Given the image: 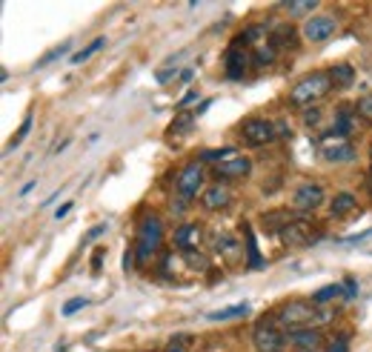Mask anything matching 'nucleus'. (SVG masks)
I'll return each mask as SVG.
<instances>
[{"label":"nucleus","mask_w":372,"mask_h":352,"mask_svg":"<svg viewBox=\"0 0 372 352\" xmlns=\"http://www.w3.org/2000/svg\"><path fill=\"white\" fill-rule=\"evenodd\" d=\"M327 318L329 315L318 312L313 301H301V298L287 301L284 307H278V312H275V321L281 324V327H287L289 332H295V330H313L315 321H327Z\"/></svg>","instance_id":"nucleus-1"},{"label":"nucleus","mask_w":372,"mask_h":352,"mask_svg":"<svg viewBox=\"0 0 372 352\" xmlns=\"http://www.w3.org/2000/svg\"><path fill=\"white\" fill-rule=\"evenodd\" d=\"M332 86H335V83H332L329 72H313V75L301 78V80L292 86L289 104H292V106H301V109H303V106H313V104H318L321 98H327Z\"/></svg>","instance_id":"nucleus-2"},{"label":"nucleus","mask_w":372,"mask_h":352,"mask_svg":"<svg viewBox=\"0 0 372 352\" xmlns=\"http://www.w3.org/2000/svg\"><path fill=\"white\" fill-rule=\"evenodd\" d=\"M164 244V220L158 215H146L141 223H138V241H135V255L138 261L146 264L155 252L161 249Z\"/></svg>","instance_id":"nucleus-3"},{"label":"nucleus","mask_w":372,"mask_h":352,"mask_svg":"<svg viewBox=\"0 0 372 352\" xmlns=\"http://www.w3.org/2000/svg\"><path fill=\"white\" fill-rule=\"evenodd\" d=\"M321 155L327 164H350V161H355V146L347 135L332 129V132L321 135Z\"/></svg>","instance_id":"nucleus-4"},{"label":"nucleus","mask_w":372,"mask_h":352,"mask_svg":"<svg viewBox=\"0 0 372 352\" xmlns=\"http://www.w3.org/2000/svg\"><path fill=\"white\" fill-rule=\"evenodd\" d=\"M238 135L243 138L246 146H266V143H272L278 138V126L272 120H266V118H246L241 123Z\"/></svg>","instance_id":"nucleus-5"},{"label":"nucleus","mask_w":372,"mask_h":352,"mask_svg":"<svg viewBox=\"0 0 372 352\" xmlns=\"http://www.w3.org/2000/svg\"><path fill=\"white\" fill-rule=\"evenodd\" d=\"M203 164L201 161H192V164H186L175 181V189H178V198H186V201H192L198 195V189L203 186Z\"/></svg>","instance_id":"nucleus-6"},{"label":"nucleus","mask_w":372,"mask_h":352,"mask_svg":"<svg viewBox=\"0 0 372 352\" xmlns=\"http://www.w3.org/2000/svg\"><path fill=\"white\" fill-rule=\"evenodd\" d=\"M318 238H321V230H315L306 218H295L292 223H287L284 232H281V241L287 246H309V244L318 241Z\"/></svg>","instance_id":"nucleus-7"},{"label":"nucleus","mask_w":372,"mask_h":352,"mask_svg":"<svg viewBox=\"0 0 372 352\" xmlns=\"http://www.w3.org/2000/svg\"><path fill=\"white\" fill-rule=\"evenodd\" d=\"M335 31H338V17L332 15H313L303 23V38L313 43H327Z\"/></svg>","instance_id":"nucleus-8"},{"label":"nucleus","mask_w":372,"mask_h":352,"mask_svg":"<svg viewBox=\"0 0 372 352\" xmlns=\"http://www.w3.org/2000/svg\"><path fill=\"white\" fill-rule=\"evenodd\" d=\"M250 63H252V55L246 52L243 46H229L227 49V57H224V69H227V78L229 80H243L246 69H250Z\"/></svg>","instance_id":"nucleus-9"},{"label":"nucleus","mask_w":372,"mask_h":352,"mask_svg":"<svg viewBox=\"0 0 372 352\" xmlns=\"http://www.w3.org/2000/svg\"><path fill=\"white\" fill-rule=\"evenodd\" d=\"M252 341H255L258 352H284V344H287V338L272 324H258L255 332H252Z\"/></svg>","instance_id":"nucleus-10"},{"label":"nucleus","mask_w":372,"mask_h":352,"mask_svg":"<svg viewBox=\"0 0 372 352\" xmlns=\"http://www.w3.org/2000/svg\"><path fill=\"white\" fill-rule=\"evenodd\" d=\"M324 204V189L318 183H303L295 189V195H292V206L301 209V212H313Z\"/></svg>","instance_id":"nucleus-11"},{"label":"nucleus","mask_w":372,"mask_h":352,"mask_svg":"<svg viewBox=\"0 0 372 352\" xmlns=\"http://www.w3.org/2000/svg\"><path fill=\"white\" fill-rule=\"evenodd\" d=\"M250 172H252V161L246 155H238L232 161L215 167V178H221V181H243Z\"/></svg>","instance_id":"nucleus-12"},{"label":"nucleus","mask_w":372,"mask_h":352,"mask_svg":"<svg viewBox=\"0 0 372 352\" xmlns=\"http://www.w3.org/2000/svg\"><path fill=\"white\" fill-rule=\"evenodd\" d=\"M201 238H203V230H201V223H180V227L175 230V246L180 252H192L201 246Z\"/></svg>","instance_id":"nucleus-13"},{"label":"nucleus","mask_w":372,"mask_h":352,"mask_svg":"<svg viewBox=\"0 0 372 352\" xmlns=\"http://www.w3.org/2000/svg\"><path fill=\"white\" fill-rule=\"evenodd\" d=\"M229 201H232L229 186H224V183H212V186L203 192L201 206H203V209H209V212H218V209H227V206H229Z\"/></svg>","instance_id":"nucleus-14"},{"label":"nucleus","mask_w":372,"mask_h":352,"mask_svg":"<svg viewBox=\"0 0 372 352\" xmlns=\"http://www.w3.org/2000/svg\"><path fill=\"white\" fill-rule=\"evenodd\" d=\"M266 43V26H261V23H255V26H246L243 31H241V35L235 38V46H264Z\"/></svg>","instance_id":"nucleus-15"},{"label":"nucleus","mask_w":372,"mask_h":352,"mask_svg":"<svg viewBox=\"0 0 372 352\" xmlns=\"http://www.w3.org/2000/svg\"><path fill=\"white\" fill-rule=\"evenodd\" d=\"M289 341L301 352H315V346L321 344V332L318 330H295V332H289Z\"/></svg>","instance_id":"nucleus-16"},{"label":"nucleus","mask_w":372,"mask_h":352,"mask_svg":"<svg viewBox=\"0 0 372 352\" xmlns=\"http://www.w3.org/2000/svg\"><path fill=\"white\" fill-rule=\"evenodd\" d=\"M241 315H250V304H232V307H224V309H215L206 318L215 321V324H218V321L224 324V321H235V318H241Z\"/></svg>","instance_id":"nucleus-17"},{"label":"nucleus","mask_w":372,"mask_h":352,"mask_svg":"<svg viewBox=\"0 0 372 352\" xmlns=\"http://www.w3.org/2000/svg\"><path fill=\"white\" fill-rule=\"evenodd\" d=\"M261 220H264V230L281 235V232H284V227H287V223H292L295 218H292L287 209H278V212H266Z\"/></svg>","instance_id":"nucleus-18"},{"label":"nucleus","mask_w":372,"mask_h":352,"mask_svg":"<svg viewBox=\"0 0 372 352\" xmlns=\"http://www.w3.org/2000/svg\"><path fill=\"white\" fill-rule=\"evenodd\" d=\"M215 252H218V255H224V258L227 261H235L238 258V255H241V244L232 238V235H215Z\"/></svg>","instance_id":"nucleus-19"},{"label":"nucleus","mask_w":372,"mask_h":352,"mask_svg":"<svg viewBox=\"0 0 372 352\" xmlns=\"http://www.w3.org/2000/svg\"><path fill=\"white\" fill-rule=\"evenodd\" d=\"M329 78L338 89H350L352 80H355V69L350 66V63H335V66L329 69Z\"/></svg>","instance_id":"nucleus-20"},{"label":"nucleus","mask_w":372,"mask_h":352,"mask_svg":"<svg viewBox=\"0 0 372 352\" xmlns=\"http://www.w3.org/2000/svg\"><path fill=\"white\" fill-rule=\"evenodd\" d=\"M355 206H358V201H355V195H350V192H341V195H335V198H332V204H329V209H332V215H335V218L350 215Z\"/></svg>","instance_id":"nucleus-21"},{"label":"nucleus","mask_w":372,"mask_h":352,"mask_svg":"<svg viewBox=\"0 0 372 352\" xmlns=\"http://www.w3.org/2000/svg\"><path fill=\"white\" fill-rule=\"evenodd\" d=\"M232 157H238V149H232V146H227V149H206L203 155H201V164H227V161H232Z\"/></svg>","instance_id":"nucleus-22"},{"label":"nucleus","mask_w":372,"mask_h":352,"mask_svg":"<svg viewBox=\"0 0 372 352\" xmlns=\"http://www.w3.org/2000/svg\"><path fill=\"white\" fill-rule=\"evenodd\" d=\"M318 9V3L315 0H292V3H287V12H289V17H313V12Z\"/></svg>","instance_id":"nucleus-23"},{"label":"nucleus","mask_w":372,"mask_h":352,"mask_svg":"<svg viewBox=\"0 0 372 352\" xmlns=\"http://www.w3.org/2000/svg\"><path fill=\"white\" fill-rule=\"evenodd\" d=\"M338 295H347L344 286H341V283H327V286H321L318 293H313V304H327V301H332Z\"/></svg>","instance_id":"nucleus-24"},{"label":"nucleus","mask_w":372,"mask_h":352,"mask_svg":"<svg viewBox=\"0 0 372 352\" xmlns=\"http://www.w3.org/2000/svg\"><path fill=\"white\" fill-rule=\"evenodd\" d=\"M275 52H278V49H275V46L266 41L264 46H258V49L252 52V63H255L258 69H264V66H269V63L275 60Z\"/></svg>","instance_id":"nucleus-25"},{"label":"nucleus","mask_w":372,"mask_h":352,"mask_svg":"<svg viewBox=\"0 0 372 352\" xmlns=\"http://www.w3.org/2000/svg\"><path fill=\"white\" fill-rule=\"evenodd\" d=\"M246 252H250L246 269H261V267H264V258L258 255V246H255V235H252V230H246Z\"/></svg>","instance_id":"nucleus-26"},{"label":"nucleus","mask_w":372,"mask_h":352,"mask_svg":"<svg viewBox=\"0 0 372 352\" xmlns=\"http://www.w3.org/2000/svg\"><path fill=\"white\" fill-rule=\"evenodd\" d=\"M192 120H195V112H180V115L172 120L169 132H172V135H186V132L192 129Z\"/></svg>","instance_id":"nucleus-27"},{"label":"nucleus","mask_w":372,"mask_h":352,"mask_svg":"<svg viewBox=\"0 0 372 352\" xmlns=\"http://www.w3.org/2000/svg\"><path fill=\"white\" fill-rule=\"evenodd\" d=\"M103 43H106V38H95V41H92L89 46H83L80 52H75L69 63H83V60H89V57H92V55H95V52H98V49H101Z\"/></svg>","instance_id":"nucleus-28"},{"label":"nucleus","mask_w":372,"mask_h":352,"mask_svg":"<svg viewBox=\"0 0 372 352\" xmlns=\"http://www.w3.org/2000/svg\"><path fill=\"white\" fill-rule=\"evenodd\" d=\"M29 129H32V115H26V118H23V123H20V129H17V135H15L12 141H9V152H12V149H17V146L23 143V138L29 135Z\"/></svg>","instance_id":"nucleus-29"},{"label":"nucleus","mask_w":372,"mask_h":352,"mask_svg":"<svg viewBox=\"0 0 372 352\" xmlns=\"http://www.w3.org/2000/svg\"><path fill=\"white\" fill-rule=\"evenodd\" d=\"M66 52H69V43H60V46H55L52 52H46V55H43V57L38 60V69H43V66H49V63H52V60H57V57H64Z\"/></svg>","instance_id":"nucleus-30"},{"label":"nucleus","mask_w":372,"mask_h":352,"mask_svg":"<svg viewBox=\"0 0 372 352\" xmlns=\"http://www.w3.org/2000/svg\"><path fill=\"white\" fill-rule=\"evenodd\" d=\"M164 352H189V335H175V338H169V344H166Z\"/></svg>","instance_id":"nucleus-31"},{"label":"nucleus","mask_w":372,"mask_h":352,"mask_svg":"<svg viewBox=\"0 0 372 352\" xmlns=\"http://www.w3.org/2000/svg\"><path fill=\"white\" fill-rule=\"evenodd\" d=\"M355 112L364 115L366 120H372V94H366V98H361V101L355 104Z\"/></svg>","instance_id":"nucleus-32"},{"label":"nucleus","mask_w":372,"mask_h":352,"mask_svg":"<svg viewBox=\"0 0 372 352\" xmlns=\"http://www.w3.org/2000/svg\"><path fill=\"white\" fill-rule=\"evenodd\" d=\"M183 258H186V261H189L192 267H201V269H206V267H209V261L203 258V255H201V252H195V249H192V252H183Z\"/></svg>","instance_id":"nucleus-33"},{"label":"nucleus","mask_w":372,"mask_h":352,"mask_svg":"<svg viewBox=\"0 0 372 352\" xmlns=\"http://www.w3.org/2000/svg\"><path fill=\"white\" fill-rule=\"evenodd\" d=\"M329 352H350V338L338 335L335 341H329Z\"/></svg>","instance_id":"nucleus-34"},{"label":"nucleus","mask_w":372,"mask_h":352,"mask_svg":"<svg viewBox=\"0 0 372 352\" xmlns=\"http://www.w3.org/2000/svg\"><path fill=\"white\" fill-rule=\"evenodd\" d=\"M86 304H89L86 298H72V301H66V304H64V315H75V312H78V309H83Z\"/></svg>","instance_id":"nucleus-35"},{"label":"nucleus","mask_w":372,"mask_h":352,"mask_svg":"<svg viewBox=\"0 0 372 352\" xmlns=\"http://www.w3.org/2000/svg\"><path fill=\"white\" fill-rule=\"evenodd\" d=\"M135 261H138V255H135V246L123 252V269H127V272H129V269L135 267Z\"/></svg>","instance_id":"nucleus-36"},{"label":"nucleus","mask_w":372,"mask_h":352,"mask_svg":"<svg viewBox=\"0 0 372 352\" xmlns=\"http://www.w3.org/2000/svg\"><path fill=\"white\" fill-rule=\"evenodd\" d=\"M318 120H321V109H306V112H303V123H306V126H315Z\"/></svg>","instance_id":"nucleus-37"},{"label":"nucleus","mask_w":372,"mask_h":352,"mask_svg":"<svg viewBox=\"0 0 372 352\" xmlns=\"http://www.w3.org/2000/svg\"><path fill=\"white\" fill-rule=\"evenodd\" d=\"M72 206H75V204H72V201H66V204H64V206H60V209H57V212H55V218H57V220H60V218H66V215H69V212H72Z\"/></svg>","instance_id":"nucleus-38"},{"label":"nucleus","mask_w":372,"mask_h":352,"mask_svg":"<svg viewBox=\"0 0 372 352\" xmlns=\"http://www.w3.org/2000/svg\"><path fill=\"white\" fill-rule=\"evenodd\" d=\"M103 232H106V223H101V227H95V230H89L86 241H92V238H98V235H103Z\"/></svg>","instance_id":"nucleus-39"},{"label":"nucleus","mask_w":372,"mask_h":352,"mask_svg":"<svg viewBox=\"0 0 372 352\" xmlns=\"http://www.w3.org/2000/svg\"><path fill=\"white\" fill-rule=\"evenodd\" d=\"M344 290H347V298H352V295H355L358 286H355V281H352V278H347V281H344Z\"/></svg>","instance_id":"nucleus-40"},{"label":"nucleus","mask_w":372,"mask_h":352,"mask_svg":"<svg viewBox=\"0 0 372 352\" xmlns=\"http://www.w3.org/2000/svg\"><path fill=\"white\" fill-rule=\"evenodd\" d=\"M195 98H198V92H186V94H183V98H180V106H186V104H192Z\"/></svg>","instance_id":"nucleus-41"},{"label":"nucleus","mask_w":372,"mask_h":352,"mask_svg":"<svg viewBox=\"0 0 372 352\" xmlns=\"http://www.w3.org/2000/svg\"><path fill=\"white\" fill-rule=\"evenodd\" d=\"M101 258H103V249H98L95 258H92V267H95V269H101Z\"/></svg>","instance_id":"nucleus-42"},{"label":"nucleus","mask_w":372,"mask_h":352,"mask_svg":"<svg viewBox=\"0 0 372 352\" xmlns=\"http://www.w3.org/2000/svg\"><path fill=\"white\" fill-rule=\"evenodd\" d=\"M180 80L189 83V80H192V69H183V72H180Z\"/></svg>","instance_id":"nucleus-43"},{"label":"nucleus","mask_w":372,"mask_h":352,"mask_svg":"<svg viewBox=\"0 0 372 352\" xmlns=\"http://www.w3.org/2000/svg\"><path fill=\"white\" fill-rule=\"evenodd\" d=\"M209 106H212V101H203V104H201V106H198V109H195V115H203V112H206V109H209Z\"/></svg>","instance_id":"nucleus-44"},{"label":"nucleus","mask_w":372,"mask_h":352,"mask_svg":"<svg viewBox=\"0 0 372 352\" xmlns=\"http://www.w3.org/2000/svg\"><path fill=\"white\" fill-rule=\"evenodd\" d=\"M369 186H372V152H369Z\"/></svg>","instance_id":"nucleus-45"}]
</instances>
